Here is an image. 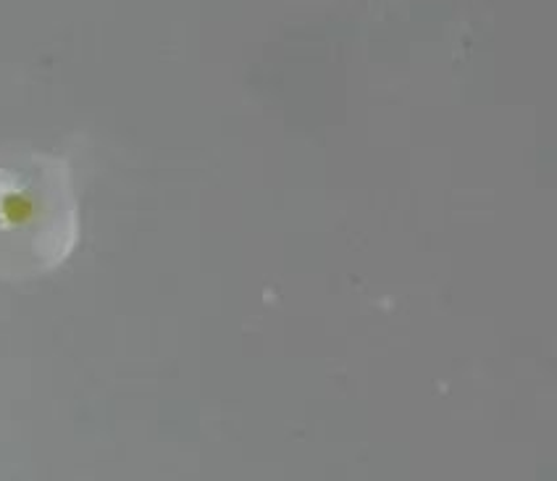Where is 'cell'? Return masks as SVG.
<instances>
[{
    "instance_id": "1",
    "label": "cell",
    "mask_w": 557,
    "mask_h": 481,
    "mask_svg": "<svg viewBox=\"0 0 557 481\" xmlns=\"http://www.w3.org/2000/svg\"><path fill=\"white\" fill-rule=\"evenodd\" d=\"M82 237L79 200L66 156L0 148V282L53 274Z\"/></svg>"
}]
</instances>
